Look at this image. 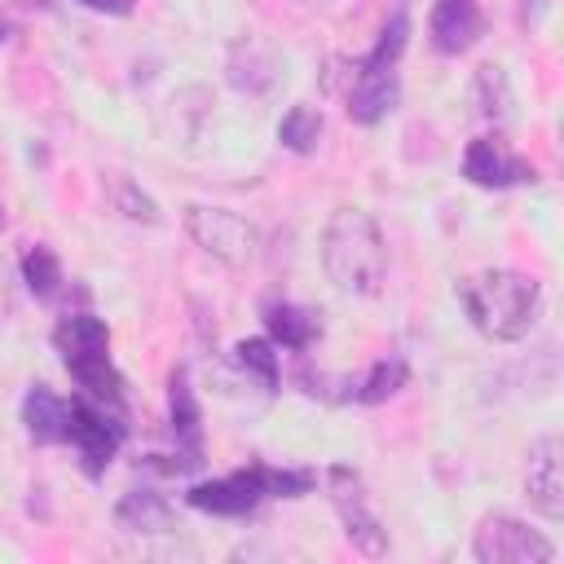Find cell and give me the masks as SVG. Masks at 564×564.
I'll use <instances>...</instances> for the list:
<instances>
[{"label": "cell", "instance_id": "cell-1", "mask_svg": "<svg viewBox=\"0 0 564 564\" xmlns=\"http://www.w3.org/2000/svg\"><path fill=\"white\" fill-rule=\"evenodd\" d=\"M471 326L489 339H524L542 313V286L516 269H485L458 286Z\"/></svg>", "mask_w": 564, "mask_h": 564}, {"label": "cell", "instance_id": "cell-2", "mask_svg": "<svg viewBox=\"0 0 564 564\" xmlns=\"http://www.w3.org/2000/svg\"><path fill=\"white\" fill-rule=\"evenodd\" d=\"M322 264L339 291L375 295L388 278V251H383V234H379L375 216H366L357 207H339L322 234Z\"/></svg>", "mask_w": 564, "mask_h": 564}, {"label": "cell", "instance_id": "cell-3", "mask_svg": "<svg viewBox=\"0 0 564 564\" xmlns=\"http://www.w3.org/2000/svg\"><path fill=\"white\" fill-rule=\"evenodd\" d=\"M53 344H57L66 370L75 375V383H79L97 405L123 414V379H119V370L110 366V335H106V322L93 317V313H70V317L57 322Z\"/></svg>", "mask_w": 564, "mask_h": 564}, {"label": "cell", "instance_id": "cell-4", "mask_svg": "<svg viewBox=\"0 0 564 564\" xmlns=\"http://www.w3.org/2000/svg\"><path fill=\"white\" fill-rule=\"evenodd\" d=\"M308 489H313V476H308V471L242 467V471H234V476L194 485L185 498H189V507L212 511V516H247V511H256L264 498H300V494H308Z\"/></svg>", "mask_w": 564, "mask_h": 564}, {"label": "cell", "instance_id": "cell-5", "mask_svg": "<svg viewBox=\"0 0 564 564\" xmlns=\"http://www.w3.org/2000/svg\"><path fill=\"white\" fill-rule=\"evenodd\" d=\"M185 229H189V238L212 260H220L229 269H247L256 260L260 234L238 212H229V207H203V203H194V207H185Z\"/></svg>", "mask_w": 564, "mask_h": 564}, {"label": "cell", "instance_id": "cell-6", "mask_svg": "<svg viewBox=\"0 0 564 564\" xmlns=\"http://www.w3.org/2000/svg\"><path fill=\"white\" fill-rule=\"evenodd\" d=\"M471 555L480 564H551L555 546L516 516H485L471 538Z\"/></svg>", "mask_w": 564, "mask_h": 564}, {"label": "cell", "instance_id": "cell-7", "mask_svg": "<svg viewBox=\"0 0 564 564\" xmlns=\"http://www.w3.org/2000/svg\"><path fill=\"white\" fill-rule=\"evenodd\" d=\"M326 485H330V502H335V511H339V520H344L348 542H352L361 555L379 560V555L388 551V538H383V529H379V516L366 507L361 476H357L352 467H330Z\"/></svg>", "mask_w": 564, "mask_h": 564}, {"label": "cell", "instance_id": "cell-8", "mask_svg": "<svg viewBox=\"0 0 564 564\" xmlns=\"http://www.w3.org/2000/svg\"><path fill=\"white\" fill-rule=\"evenodd\" d=\"M79 454H84V471L101 476L110 467V458L119 454L123 441V423L115 410L106 405H88V401H70V436H66Z\"/></svg>", "mask_w": 564, "mask_h": 564}, {"label": "cell", "instance_id": "cell-9", "mask_svg": "<svg viewBox=\"0 0 564 564\" xmlns=\"http://www.w3.org/2000/svg\"><path fill=\"white\" fill-rule=\"evenodd\" d=\"M463 176L480 189H507V185H524L538 181L533 163L520 159L502 137H476L463 154Z\"/></svg>", "mask_w": 564, "mask_h": 564}, {"label": "cell", "instance_id": "cell-10", "mask_svg": "<svg viewBox=\"0 0 564 564\" xmlns=\"http://www.w3.org/2000/svg\"><path fill=\"white\" fill-rule=\"evenodd\" d=\"M564 445L555 432L538 436L529 445V471H524V489L529 502L546 516V520H564Z\"/></svg>", "mask_w": 564, "mask_h": 564}, {"label": "cell", "instance_id": "cell-11", "mask_svg": "<svg viewBox=\"0 0 564 564\" xmlns=\"http://www.w3.org/2000/svg\"><path fill=\"white\" fill-rule=\"evenodd\" d=\"M427 31H432V44L441 53H467L485 35V13L476 0H436Z\"/></svg>", "mask_w": 564, "mask_h": 564}, {"label": "cell", "instance_id": "cell-12", "mask_svg": "<svg viewBox=\"0 0 564 564\" xmlns=\"http://www.w3.org/2000/svg\"><path fill=\"white\" fill-rule=\"evenodd\" d=\"M397 66H379V62H361L352 93H348V115L357 123H379L388 110H397Z\"/></svg>", "mask_w": 564, "mask_h": 564}, {"label": "cell", "instance_id": "cell-13", "mask_svg": "<svg viewBox=\"0 0 564 564\" xmlns=\"http://www.w3.org/2000/svg\"><path fill=\"white\" fill-rule=\"evenodd\" d=\"M22 423H26V436L40 441V445H57L70 436V401H62L57 392H48L44 383H35L22 401Z\"/></svg>", "mask_w": 564, "mask_h": 564}, {"label": "cell", "instance_id": "cell-14", "mask_svg": "<svg viewBox=\"0 0 564 564\" xmlns=\"http://www.w3.org/2000/svg\"><path fill=\"white\" fill-rule=\"evenodd\" d=\"M264 326H269L273 344L291 348V352H304V348L322 335L317 313H308V308H300V304H264Z\"/></svg>", "mask_w": 564, "mask_h": 564}, {"label": "cell", "instance_id": "cell-15", "mask_svg": "<svg viewBox=\"0 0 564 564\" xmlns=\"http://www.w3.org/2000/svg\"><path fill=\"white\" fill-rule=\"evenodd\" d=\"M172 427H176V441H185L189 458L198 463V454H203V414H198V401H194V388H189L185 370L172 375Z\"/></svg>", "mask_w": 564, "mask_h": 564}, {"label": "cell", "instance_id": "cell-16", "mask_svg": "<svg viewBox=\"0 0 564 564\" xmlns=\"http://www.w3.org/2000/svg\"><path fill=\"white\" fill-rule=\"evenodd\" d=\"M119 524L137 529V533H167V529H176L172 507L159 494H150V489H137V494H128L119 502Z\"/></svg>", "mask_w": 564, "mask_h": 564}, {"label": "cell", "instance_id": "cell-17", "mask_svg": "<svg viewBox=\"0 0 564 564\" xmlns=\"http://www.w3.org/2000/svg\"><path fill=\"white\" fill-rule=\"evenodd\" d=\"M22 282L31 286L35 300H53L62 291V264H57L53 247H44V242L26 247V256H22Z\"/></svg>", "mask_w": 564, "mask_h": 564}, {"label": "cell", "instance_id": "cell-18", "mask_svg": "<svg viewBox=\"0 0 564 564\" xmlns=\"http://www.w3.org/2000/svg\"><path fill=\"white\" fill-rule=\"evenodd\" d=\"M317 137H322V115L313 106H291L278 123V141L295 154H308L317 145Z\"/></svg>", "mask_w": 564, "mask_h": 564}, {"label": "cell", "instance_id": "cell-19", "mask_svg": "<svg viewBox=\"0 0 564 564\" xmlns=\"http://www.w3.org/2000/svg\"><path fill=\"white\" fill-rule=\"evenodd\" d=\"M401 383H405V361H401V357H388V361H375L370 375H366L348 397H357V401H366V405H379V401H388Z\"/></svg>", "mask_w": 564, "mask_h": 564}, {"label": "cell", "instance_id": "cell-20", "mask_svg": "<svg viewBox=\"0 0 564 564\" xmlns=\"http://www.w3.org/2000/svg\"><path fill=\"white\" fill-rule=\"evenodd\" d=\"M234 357H238V366L251 370L264 388H278V352H273L269 339H242V344L234 348Z\"/></svg>", "mask_w": 564, "mask_h": 564}, {"label": "cell", "instance_id": "cell-21", "mask_svg": "<svg viewBox=\"0 0 564 564\" xmlns=\"http://www.w3.org/2000/svg\"><path fill=\"white\" fill-rule=\"evenodd\" d=\"M476 93H480V110L485 115H494V119H507L511 115V88H507V75L498 66H480Z\"/></svg>", "mask_w": 564, "mask_h": 564}, {"label": "cell", "instance_id": "cell-22", "mask_svg": "<svg viewBox=\"0 0 564 564\" xmlns=\"http://www.w3.org/2000/svg\"><path fill=\"white\" fill-rule=\"evenodd\" d=\"M405 35H410V18H405V4L388 18V26H383V35H379V44H375V53L366 57V62H379V66H397V57H401V48H405Z\"/></svg>", "mask_w": 564, "mask_h": 564}, {"label": "cell", "instance_id": "cell-23", "mask_svg": "<svg viewBox=\"0 0 564 564\" xmlns=\"http://www.w3.org/2000/svg\"><path fill=\"white\" fill-rule=\"evenodd\" d=\"M119 203H123V212H128L132 220H154V203H150L145 194H137L132 185H123V189H119Z\"/></svg>", "mask_w": 564, "mask_h": 564}, {"label": "cell", "instance_id": "cell-24", "mask_svg": "<svg viewBox=\"0 0 564 564\" xmlns=\"http://www.w3.org/2000/svg\"><path fill=\"white\" fill-rule=\"evenodd\" d=\"M79 4H88L97 13H128L132 9V0H79Z\"/></svg>", "mask_w": 564, "mask_h": 564}, {"label": "cell", "instance_id": "cell-25", "mask_svg": "<svg viewBox=\"0 0 564 564\" xmlns=\"http://www.w3.org/2000/svg\"><path fill=\"white\" fill-rule=\"evenodd\" d=\"M0 225H4V207H0Z\"/></svg>", "mask_w": 564, "mask_h": 564}, {"label": "cell", "instance_id": "cell-26", "mask_svg": "<svg viewBox=\"0 0 564 564\" xmlns=\"http://www.w3.org/2000/svg\"><path fill=\"white\" fill-rule=\"evenodd\" d=\"M0 40H4V31H0Z\"/></svg>", "mask_w": 564, "mask_h": 564}]
</instances>
